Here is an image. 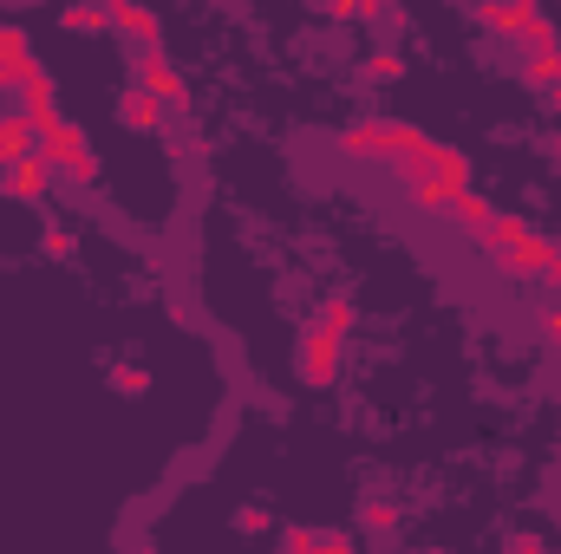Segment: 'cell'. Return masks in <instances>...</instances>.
I'll return each instance as SVG.
<instances>
[{"mask_svg":"<svg viewBox=\"0 0 561 554\" xmlns=\"http://www.w3.org/2000/svg\"><path fill=\"white\" fill-rule=\"evenodd\" d=\"M46 170H59V176H72L79 189H92L99 183V157H92V138L66 118V125H53V131H39V150H33Z\"/></svg>","mask_w":561,"mask_h":554,"instance_id":"cell-1","label":"cell"},{"mask_svg":"<svg viewBox=\"0 0 561 554\" xmlns=\"http://www.w3.org/2000/svg\"><path fill=\"white\" fill-rule=\"evenodd\" d=\"M463 189H470V157H463V150H450V143H437V170H431L424 183H412L419 209H437V216H450Z\"/></svg>","mask_w":561,"mask_h":554,"instance_id":"cell-2","label":"cell"},{"mask_svg":"<svg viewBox=\"0 0 561 554\" xmlns=\"http://www.w3.org/2000/svg\"><path fill=\"white\" fill-rule=\"evenodd\" d=\"M138 59V92H150L157 105H190V85H183V72L163 59V46L157 53H131Z\"/></svg>","mask_w":561,"mask_h":554,"instance_id":"cell-3","label":"cell"},{"mask_svg":"<svg viewBox=\"0 0 561 554\" xmlns=\"http://www.w3.org/2000/svg\"><path fill=\"white\" fill-rule=\"evenodd\" d=\"M294 359H300V379H307V385H333V379H340V339L320 333V326L300 333V353H294Z\"/></svg>","mask_w":561,"mask_h":554,"instance_id":"cell-4","label":"cell"},{"mask_svg":"<svg viewBox=\"0 0 561 554\" xmlns=\"http://www.w3.org/2000/svg\"><path fill=\"white\" fill-rule=\"evenodd\" d=\"M556 262H561L556 242H549V235H529V242H516L510 255H496L490 268H496V275H516V280H536V275H549Z\"/></svg>","mask_w":561,"mask_h":554,"instance_id":"cell-5","label":"cell"},{"mask_svg":"<svg viewBox=\"0 0 561 554\" xmlns=\"http://www.w3.org/2000/svg\"><path fill=\"white\" fill-rule=\"evenodd\" d=\"M112 33L138 39V53H157L163 46V20L150 7H138V0H112Z\"/></svg>","mask_w":561,"mask_h":554,"instance_id":"cell-6","label":"cell"},{"mask_svg":"<svg viewBox=\"0 0 561 554\" xmlns=\"http://www.w3.org/2000/svg\"><path fill=\"white\" fill-rule=\"evenodd\" d=\"M46 176H53V170H46L39 157H26V163H7V170H0V189H7L13 203H39V196H46Z\"/></svg>","mask_w":561,"mask_h":554,"instance_id":"cell-7","label":"cell"},{"mask_svg":"<svg viewBox=\"0 0 561 554\" xmlns=\"http://www.w3.org/2000/svg\"><path fill=\"white\" fill-rule=\"evenodd\" d=\"M529 235H536V229H529V216L496 209V216H490V229H483V255L496 262V255H510V249H516V242H529Z\"/></svg>","mask_w":561,"mask_h":554,"instance_id":"cell-8","label":"cell"},{"mask_svg":"<svg viewBox=\"0 0 561 554\" xmlns=\"http://www.w3.org/2000/svg\"><path fill=\"white\" fill-rule=\"evenodd\" d=\"M33 150H39V131H33L20 112H0V170H7V163H26Z\"/></svg>","mask_w":561,"mask_h":554,"instance_id":"cell-9","label":"cell"},{"mask_svg":"<svg viewBox=\"0 0 561 554\" xmlns=\"http://www.w3.org/2000/svg\"><path fill=\"white\" fill-rule=\"evenodd\" d=\"M424 131L419 125H399V118H379V157H392V163H399V157H419L424 150Z\"/></svg>","mask_w":561,"mask_h":554,"instance_id":"cell-10","label":"cell"},{"mask_svg":"<svg viewBox=\"0 0 561 554\" xmlns=\"http://www.w3.org/2000/svg\"><path fill=\"white\" fill-rule=\"evenodd\" d=\"M359 522H366V535H373V542H392V535H399V503L366 496V503H359Z\"/></svg>","mask_w":561,"mask_h":554,"instance_id":"cell-11","label":"cell"},{"mask_svg":"<svg viewBox=\"0 0 561 554\" xmlns=\"http://www.w3.org/2000/svg\"><path fill=\"white\" fill-rule=\"evenodd\" d=\"M118 118H125L131 131H163V105H157L150 92H138V85L125 92V105H118Z\"/></svg>","mask_w":561,"mask_h":554,"instance_id":"cell-12","label":"cell"},{"mask_svg":"<svg viewBox=\"0 0 561 554\" xmlns=\"http://www.w3.org/2000/svg\"><path fill=\"white\" fill-rule=\"evenodd\" d=\"M450 216H457V222H463V229H477V235H483V229H490V216H496V203H490V196H483V189H463V196H457V209H450Z\"/></svg>","mask_w":561,"mask_h":554,"instance_id":"cell-13","label":"cell"},{"mask_svg":"<svg viewBox=\"0 0 561 554\" xmlns=\"http://www.w3.org/2000/svg\"><path fill=\"white\" fill-rule=\"evenodd\" d=\"M353 320H359V307H353L346 293H333V300L320 307V320H313V326H320V333H333V339H346V333H353Z\"/></svg>","mask_w":561,"mask_h":554,"instance_id":"cell-14","label":"cell"},{"mask_svg":"<svg viewBox=\"0 0 561 554\" xmlns=\"http://www.w3.org/2000/svg\"><path fill=\"white\" fill-rule=\"evenodd\" d=\"M340 157H379V118H359L340 131Z\"/></svg>","mask_w":561,"mask_h":554,"instance_id":"cell-15","label":"cell"},{"mask_svg":"<svg viewBox=\"0 0 561 554\" xmlns=\"http://www.w3.org/2000/svg\"><path fill=\"white\" fill-rule=\"evenodd\" d=\"M523 79H529L536 92H556V79H561V53H523Z\"/></svg>","mask_w":561,"mask_h":554,"instance_id":"cell-16","label":"cell"},{"mask_svg":"<svg viewBox=\"0 0 561 554\" xmlns=\"http://www.w3.org/2000/svg\"><path fill=\"white\" fill-rule=\"evenodd\" d=\"M66 33H112V7H66Z\"/></svg>","mask_w":561,"mask_h":554,"instance_id":"cell-17","label":"cell"},{"mask_svg":"<svg viewBox=\"0 0 561 554\" xmlns=\"http://www.w3.org/2000/svg\"><path fill=\"white\" fill-rule=\"evenodd\" d=\"M0 66H20V72L39 66V59H33V39H26L20 26H0Z\"/></svg>","mask_w":561,"mask_h":554,"instance_id":"cell-18","label":"cell"},{"mask_svg":"<svg viewBox=\"0 0 561 554\" xmlns=\"http://www.w3.org/2000/svg\"><path fill=\"white\" fill-rule=\"evenodd\" d=\"M112 392L138 399V392H150V372H144V366H118V372H112Z\"/></svg>","mask_w":561,"mask_h":554,"instance_id":"cell-19","label":"cell"},{"mask_svg":"<svg viewBox=\"0 0 561 554\" xmlns=\"http://www.w3.org/2000/svg\"><path fill=\"white\" fill-rule=\"evenodd\" d=\"M275 554H320V535H313V529H287Z\"/></svg>","mask_w":561,"mask_h":554,"instance_id":"cell-20","label":"cell"},{"mask_svg":"<svg viewBox=\"0 0 561 554\" xmlns=\"http://www.w3.org/2000/svg\"><path fill=\"white\" fill-rule=\"evenodd\" d=\"M366 72H373V79H399L405 59H399V53H366Z\"/></svg>","mask_w":561,"mask_h":554,"instance_id":"cell-21","label":"cell"},{"mask_svg":"<svg viewBox=\"0 0 561 554\" xmlns=\"http://www.w3.org/2000/svg\"><path fill=\"white\" fill-rule=\"evenodd\" d=\"M66 249H72V229H66V222H53V229H46V255H66Z\"/></svg>","mask_w":561,"mask_h":554,"instance_id":"cell-22","label":"cell"},{"mask_svg":"<svg viewBox=\"0 0 561 554\" xmlns=\"http://www.w3.org/2000/svg\"><path fill=\"white\" fill-rule=\"evenodd\" d=\"M320 554H359L353 535H320Z\"/></svg>","mask_w":561,"mask_h":554,"instance_id":"cell-23","label":"cell"},{"mask_svg":"<svg viewBox=\"0 0 561 554\" xmlns=\"http://www.w3.org/2000/svg\"><path fill=\"white\" fill-rule=\"evenodd\" d=\"M503 554H556V549H542L536 535H510V549H503Z\"/></svg>","mask_w":561,"mask_h":554,"instance_id":"cell-24","label":"cell"},{"mask_svg":"<svg viewBox=\"0 0 561 554\" xmlns=\"http://www.w3.org/2000/svg\"><path fill=\"white\" fill-rule=\"evenodd\" d=\"M242 529H249V535H255V529H268V509H262V503H249V509H242Z\"/></svg>","mask_w":561,"mask_h":554,"instance_id":"cell-25","label":"cell"},{"mask_svg":"<svg viewBox=\"0 0 561 554\" xmlns=\"http://www.w3.org/2000/svg\"><path fill=\"white\" fill-rule=\"evenodd\" d=\"M26 72H33V66H26ZM26 72H20V66H0V92H20V79H26Z\"/></svg>","mask_w":561,"mask_h":554,"instance_id":"cell-26","label":"cell"},{"mask_svg":"<svg viewBox=\"0 0 561 554\" xmlns=\"http://www.w3.org/2000/svg\"><path fill=\"white\" fill-rule=\"evenodd\" d=\"M542 333H549V346H561V307L556 313H542Z\"/></svg>","mask_w":561,"mask_h":554,"instance_id":"cell-27","label":"cell"},{"mask_svg":"<svg viewBox=\"0 0 561 554\" xmlns=\"http://www.w3.org/2000/svg\"><path fill=\"white\" fill-rule=\"evenodd\" d=\"M542 105H561V79H556V92H542Z\"/></svg>","mask_w":561,"mask_h":554,"instance_id":"cell-28","label":"cell"},{"mask_svg":"<svg viewBox=\"0 0 561 554\" xmlns=\"http://www.w3.org/2000/svg\"><path fill=\"white\" fill-rule=\"evenodd\" d=\"M542 280H549V287H561V262H556V268H549V275H542Z\"/></svg>","mask_w":561,"mask_h":554,"instance_id":"cell-29","label":"cell"},{"mask_svg":"<svg viewBox=\"0 0 561 554\" xmlns=\"http://www.w3.org/2000/svg\"><path fill=\"white\" fill-rule=\"evenodd\" d=\"M424 554H444V549H424Z\"/></svg>","mask_w":561,"mask_h":554,"instance_id":"cell-30","label":"cell"},{"mask_svg":"<svg viewBox=\"0 0 561 554\" xmlns=\"http://www.w3.org/2000/svg\"><path fill=\"white\" fill-rule=\"evenodd\" d=\"M556 150H561V138H556Z\"/></svg>","mask_w":561,"mask_h":554,"instance_id":"cell-31","label":"cell"}]
</instances>
